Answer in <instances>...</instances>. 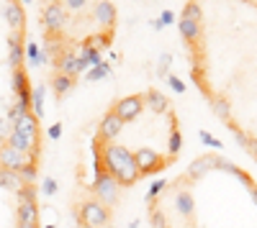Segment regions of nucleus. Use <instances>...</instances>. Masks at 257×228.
<instances>
[{
  "label": "nucleus",
  "mask_w": 257,
  "mask_h": 228,
  "mask_svg": "<svg viewBox=\"0 0 257 228\" xmlns=\"http://www.w3.org/2000/svg\"><path fill=\"white\" fill-rule=\"evenodd\" d=\"M183 133L172 103L154 87L136 90L103 113L93 136L98 182L134 187L172 167Z\"/></svg>",
  "instance_id": "obj_1"
},
{
  "label": "nucleus",
  "mask_w": 257,
  "mask_h": 228,
  "mask_svg": "<svg viewBox=\"0 0 257 228\" xmlns=\"http://www.w3.org/2000/svg\"><path fill=\"white\" fill-rule=\"evenodd\" d=\"M34 95L26 8L16 0H0V159L36 177L42 126Z\"/></svg>",
  "instance_id": "obj_2"
},
{
  "label": "nucleus",
  "mask_w": 257,
  "mask_h": 228,
  "mask_svg": "<svg viewBox=\"0 0 257 228\" xmlns=\"http://www.w3.org/2000/svg\"><path fill=\"white\" fill-rule=\"evenodd\" d=\"M113 3H44L39 5V23L44 26V44L57 77L70 80L87 62L106 52L116 36Z\"/></svg>",
  "instance_id": "obj_3"
},
{
  "label": "nucleus",
  "mask_w": 257,
  "mask_h": 228,
  "mask_svg": "<svg viewBox=\"0 0 257 228\" xmlns=\"http://www.w3.org/2000/svg\"><path fill=\"white\" fill-rule=\"evenodd\" d=\"M0 228H42L39 221V185L0 159Z\"/></svg>",
  "instance_id": "obj_4"
}]
</instances>
